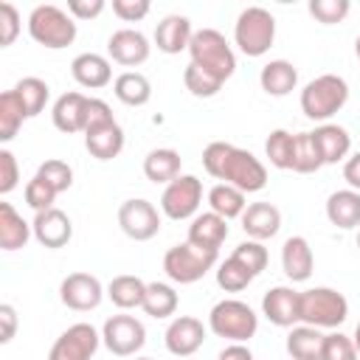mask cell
<instances>
[{"label": "cell", "instance_id": "9", "mask_svg": "<svg viewBox=\"0 0 360 360\" xmlns=\"http://www.w3.org/2000/svg\"><path fill=\"white\" fill-rule=\"evenodd\" d=\"M202 202V183L194 174H180L177 180H172L163 194H160V211L180 222V219H194L197 208Z\"/></svg>", "mask_w": 360, "mask_h": 360}, {"label": "cell", "instance_id": "7", "mask_svg": "<svg viewBox=\"0 0 360 360\" xmlns=\"http://www.w3.org/2000/svg\"><path fill=\"white\" fill-rule=\"evenodd\" d=\"M349 318V301L332 287H312L301 292V323L315 329H338Z\"/></svg>", "mask_w": 360, "mask_h": 360}, {"label": "cell", "instance_id": "40", "mask_svg": "<svg viewBox=\"0 0 360 360\" xmlns=\"http://www.w3.org/2000/svg\"><path fill=\"white\" fill-rule=\"evenodd\" d=\"M183 82H186V90H188L191 96H197V98H211V96H217L219 87H222L219 79H214L211 73H205L202 68H197V65H191V62H188V68L183 70Z\"/></svg>", "mask_w": 360, "mask_h": 360}, {"label": "cell", "instance_id": "10", "mask_svg": "<svg viewBox=\"0 0 360 360\" xmlns=\"http://www.w3.org/2000/svg\"><path fill=\"white\" fill-rule=\"evenodd\" d=\"M101 343L115 357H132L146 343V326L135 315H112L101 326Z\"/></svg>", "mask_w": 360, "mask_h": 360}, {"label": "cell", "instance_id": "45", "mask_svg": "<svg viewBox=\"0 0 360 360\" xmlns=\"http://www.w3.org/2000/svg\"><path fill=\"white\" fill-rule=\"evenodd\" d=\"M53 200H56V191H53L39 174H34V177L25 183V202H28V208H34L37 214L53 208Z\"/></svg>", "mask_w": 360, "mask_h": 360}, {"label": "cell", "instance_id": "30", "mask_svg": "<svg viewBox=\"0 0 360 360\" xmlns=\"http://www.w3.org/2000/svg\"><path fill=\"white\" fill-rule=\"evenodd\" d=\"M112 93H115V98H118L121 104H127V107H143V104L152 98V84H149V79H146L143 73H138V70H124V73L115 76Z\"/></svg>", "mask_w": 360, "mask_h": 360}, {"label": "cell", "instance_id": "38", "mask_svg": "<svg viewBox=\"0 0 360 360\" xmlns=\"http://www.w3.org/2000/svg\"><path fill=\"white\" fill-rule=\"evenodd\" d=\"M292 143L295 135L287 129H273L264 141V155L276 169H292Z\"/></svg>", "mask_w": 360, "mask_h": 360}, {"label": "cell", "instance_id": "1", "mask_svg": "<svg viewBox=\"0 0 360 360\" xmlns=\"http://www.w3.org/2000/svg\"><path fill=\"white\" fill-rule=\"evenodd\" d=\"M202 166L211 177H217L219 183L236 186L245 194L262 191L267 186L264 163L253 152L239 149V146L225 143V141H214L202 149Z\"/></svg>", "mask_w": 360, "mask_h": 360}, {"label": "cell", "instance_id": "15", "mask_svg": "<svg viewBox=\"0 0 360 360\" xmlns=\"http://www.w3.org/2000/svg\"><path fill=\"white\" fill-rule=\"evenodd\" d=\"M149 51H152L149 39H146L141 31H135V28H118V31H112L110 39H107V53H110V59L118 62V65H124V68H138V65H143V62L149 59Z\"/></svg>", "mask_w": 360, "mask_h": 360}, {"label": "cell", "instance_id": "27", "mask_svg": "<svg viewBox=\"0 0 360 360\" xmlns=\"http://www.w3.org/2000/svg\"><path fill=\"white\" fill-rule=\"evenodd\" d=\"M259 84H262V90H264L267 96L281 98V96H287V93L295 90V84H298V70H295V65L287 62V59H270V62L262 68V73H259Z\"/></svg>", "mask_w": 360, "mask_h": 360}, {"label": "cell", "instance_id": "54", "mask_svg": "<svg viewBox=\"0 0 360 360\" xmlns=\"http://www.w3.org/2000/svg\"><path fill=\"white\" fill-rule=\"evenodd\" d=\"M352 340H354V346H357V354H360V321H357V326H354V335H352Z\"/></svg>", "mask_w": 360, "mask_h": 360}, {"label": "cell", "instance_id": "4", "mask_svg": "<svg viewBox=\"0 0 360 360\" xmlns=\"http://www.w3.org/2000/svg\"><path fill=\"white\" fill-rule=\"evenodd\" d=\"M28 34H31L34 42H39V45H45L51 51H59V48L73 45L76 20L59 6L42 3L28 14Z\"/></svg>", "mask_w": 360, "mask_h": 360}, {"label": "cell", "instance_id": "37", "mask_svg": "<svg viewBox=\"0 0 360 360\" xmlns=\"http://www.w3.org/2000/svg\"><path fill=\"white\" fill-rule=\"evenodd\" d=\"M323 166V158L318 152V143L312 138V132H295V143H292V172L298 174H312Z\"/></svg>", "mask_w": 360, "mask_h": 360}, {"label": "cell", "instance_id": "56", "mask_svg": "<svg viewBox=\"0 0 360 360\" xmlns=\"http://www.w3.org/2000/svg\"><path fill=\"white\" fill-rule=\"evenodd\" d=\"M357 248H360V231H357Z\"/></svg>", "mask_w": 360, "mask_h": 360}, {"label": "cell", "instance_id": "12", "mask_svg": "<svg viewBox=\"0 0 360 360\" xmlns=\"http://www.w3.org/2000/svg\"><path fill=\"white\" fill-rule=\"evenodd\" d=\"M118 225L121 231L135 239V242H146L152 236H158L160 231V214L149 200H124L118 208Z\"/></svg>", "mask_w": 360, "mask_h": 360}, {"label": "cell", "instance_id": "21", "mask_svg": "<svg viewBox=\"0 0 360 360\" xmlns=\"http://www.w3.org/2000/svg\"><path fill=\"white\" fill-rule=\"evenodd\" d=\"M191 37H194L191 20L183 17V14H166V17L155 25V45H158V51H163V53L188 51Z\"/></svg>", "mask_w": 360, "mask_h": 360}, {"label": "cell", "instance_id": "39", "mask_svg": "<svg viewBox=\"0 0 360 360\" xmlns=\"http://www.w3.org/2000/svg\"><path fill=\"white\" fill-rule=\"evenodd\" d=\"M253 281V273L233 256H228L219 267H217V284L225 290V292H242L248 284Z\"/></svg>", "mask_w": 360, "mask_h": 360}, {"label": "cell", "instance_id": "13", "mask_svg": "<svg viewBox=\"0 0 360 360\" xmlns=\"http://www.w3.org/2000/svg\"><path fill=\"white\" fill-rule=\"evenodd\" d=\"M59 298H62V304L68 309L90 312V309H96L101 304L104 287L93 273H70L59 284Z\"/></svg>", "mask_w": 360, "mask_h": 360}, {"label": "cell", "instance_id": "57", "mask_svg": "<svg viewBox=\"0 0 360 360\" xmlns=\"http://www.w3.org/2000/svg\"><path fill=\"white\" fill-rule=\"evenodd\" d=\"M135 360H152V357H135Z\"/></svg>", "mask_w": 360, "mask_h": 360}, {"label": "cell", "instance_id": "33", "mask_svg": "<svg viewBox=\"0 0 360 360\" xmlns=\"http://www.w3.org/2000/svg\"><path fill=\"white\" fill-rule=\"evenodd\" d=\"M208 208L214 214H219L222 219H233V217H242L248 202H245V191H239L236 186H228V183H217L211 191H208Z\"/></svg>", "mask_w": 360, "mask_h": 360}, {"label": "cell", "instance_id": "32", "mask_svg": "<svg viewBox=\"0 0 360 360\" xmlns=\"http://www.w3.org/2000/svg\"><path fill=\"white\" fill-rule=\"evenodd\" d=\"M143 295H146V281L138 278V276H115L110 284H107V298L118 307V309H135V307H143Z\"/></svg>", "mask_w": 360, "mask_h": 360}, {"label": "cell", "instance_id": "49", "mask_svg": "<svg viewBox=\"0 0 360 360\" xmlns=\"http://www.w3.org/2000/svg\"><path fill=\"white\" fill-rule=\"evenodd\" d=\"M104 11V0H68V14L73 20H93Z\"/></svg>", "mask_w": 360, "mask_h": 360}, {"label": "cell", "instance_id": "34", "mask_svg": "<svg viewBox=\"0 0 360 360\" xmlns=\"http://www.w3.org/2000/svg\"><path fill=\"white\" fill-rule=\"evenodd\" d=\"M146 315L152 318H172L177 312V292L172 284H163V281H152L146 284V295H143V307H141Z\"/></svg>", "mask_w": 360, "mask_h": 360}, {"label": "cell", "instance_id": "48", "mask_svg": "<svg viewBox=\"0 0 360 360\" xmlns=\"http://www.w3.org/2000/svg\"><path fill=\"white\" fill-rule=\"evenodd\" d=\"M20 183V166L17 158L8 149H0V194H8Z\"/></svg>", "mask_w": 360, "mask_h": 360}, {"label": "cell", "instance_id": "26", "mask_svg": "<svg viewBox=\"0 0 360 360\" xmlns=\"http://www.w3.org/2000/svg\"><path fill=\"white\" fill-rule=\"evenodd\" d=\"M312 138L318 143V152L323 158V166H332V163L343 160L349 155V149H352V135L340 124H329L326 121V124H321V127L312 129Z\"/></svg>", "mask_w": 360, "mask_h": 360}, {"label": "cell", "instance_id": "6", "mask_svg": "<svg viewBox=\"0 0 360 360\" xmlns=\"http://www.w3.org/2000/svg\"><path fill=\"white\" fill-rule=\"evenodd\" d=\"M276 39V17L262 6L239 11L233 25V42L245 56H264Z\"/></svg>", "mask_w": 360, "mask_h": 360}, {"label": "cell", "instance_id": "44", "mask_svg": "<svg viewBox=\"0 0 360 360\" xmlns=\"http://www.w3.org/2000/svg\"><path fill=\"white\" fill-rule=\"evenodd\" d=\"M321 360H357V346H354V340L349 335L329 332V335H323Z\"/></svg>", "mask_w": 360, "mask_h": 360}, {"label": "cell", "instance_id": "31", "mask_svg": "<svg viewBox=\"0 0 360 360\" xmlns=\"http://www.w3.org/2000/svg\"><path fill=\"white\" fill-rule=\"evenodd\" d=\"M323 352V335L315 326H292L287 335V354L292 360H321Z\"/></svg>", "mask_w": 360, "mask_h": 360}, {"label": "cell", "instance_id": "22", "mask_svg": "<svg viewBox=\"0 0 360 360\" xmlns=\"http://www.w3.org/2000/svg\"><path fill=\"white\" fill-rule=\"evenodd\" d=\"M70 73L87 90H101V87H107L112 82V65H110V59L101 56V53H93V51L79 53L70 62Z\"/></svg>", "mask_w": 360, "mask_h": 360}, {"label": "cell", "instance_id": "52", "mask_svg": "<svg viewBox=\"0 0 360 360\" xmlns=\"http://www.w3.org/2000/svg\"><path fill=\"white\" fill-rule=\"evenodd\" d=\"M343 180L349 183V188L360 191V152H354L352 158H346V163H343Z\"/></svg>", "mask_w": 360, "mask_h": 360}, {"label": "cell", "instance_id": "51", "mask_svg": "<svg viewBox=\"0 0 360 360\" xmlns=\"http://www.w3.org/2000/svg\"><path fill=\"white\" fill-rule=\"evenodd\" d=\"M0 343H11L17 332V309L11 304H0Z\"/></svg>", "mask_w": 360, "mask_h": 360}, {"label": "cell", "instance_id": "47", "mask_svg": "<svg viewBox=\"0 0 360 360\" xmlns=\"http://www.w3.org/2000/svg\"><path fill=\"white\" fill-rule=\"evenodd\" d=\"M149 0H112V14L124 22H138L149 14Z\"/></svg>", "mask_w": 360, "mask_h": 360}, {"label": "cell", "instance_id": "28", "mask_svg": "<svg viewBox=\"0 0 360 360\" xmlns=\"http://www.w3.org/2000/svg\"><path fill=\"white\" fill-rule=\"evenodd\" d=\"M34 236L31 222H25L11 202H0V248L3 250H20Z\"/></svg>", "mask_w": 360, "mask_h": 360}, {"label": "cell", "instance_id": "25", "mask_svg": "<svg viewBox=\"0 0 360 360\" xmlns=\"http://www.w3.org/2000/svg\"><path fill=\"white\" fill-rule=\"evenodd\" d=\"M84 146L96 160H112L124 149V129L118 127V121L101 124L96 129H87L84 132Z\"/></svg>", "mask_w": 360, "mask_h": 360}, {"label": "cell", "instance_id": "14", "mask_svg": "<svg viewBox=\"0 0 360 360\" xmlns=\"http://www.w3.org/2000/svg\"><path fill=\"white\" fill-rule=\"evenodd\" d=\"M262 312L273 326L292 329L301 321V292L292 287H270L262 298Z\"/></svg>", "mask_w": 360, "mask_h": 360}, {"label": "cell", "instance_id": "23", "mask_svg": "<svg viewBox=\"0 0 360 360\" xmlns=\"http://www.w3.org/2000/svg\"><path fill=\"white\" fill-rule=\"evenodd\" d=\"M315 256L304 236H290L281 245V270L290 281H307L312 276Z\"/></svg>", "mask_w": 360, "mask_h": 360}, {"label": "cell", "instance_id": "20", "mask_svg": "<svg viewBox=\"0 0 360 360\" xmlns=\"http://www.w3.org/2000/svg\"><path fill=\"white\" fill-rule=\"evenodd\" d=\"M228 239V219H222L219 214L214 211H202L191 219L188 225V239L194 248H202V250H214L219 253L222 242Z\"/></svg>", "mask_w": 360, "mask_h": 360}, {"label": "cell", "instance_id": "24", "mask_svg": "<svg viewBox=\"0 0 360 360\" xmlns=\"http://www.w3.org/2000/svg\"><path fill=\"white\" fill-rule=\"evenodd\" d=\"M326 219L343 231L360 228V191H354V188L332 191L326 200Z\"/></svg>", "mask_w": 360, "mask_h": 360}, {"label": "cell", "instance_id": "11", "mask_svg": "<svg viewBox=\"0 0 360 360\" xmlns=\"http://www.w3.org/2000/svg\"><path fill=\"white\" fill-rule=\"evenodd\" d=\"M101 335L90 323H73L68 326L51 346L48 360H93L98 352Z\"/></svg>", "mask_w": 360, "mask_h": 360}, {"label": "cell", "instance_id": "41", "mask_svg": "<svg viewBox=\"0 0 360 360\" xmlns=\"http://www.w3.org/2000/svg\"><path fill=\"white\" fill-rule=\"evenodd\" d=\"M37 174L56 191V194H62V191H68L70 186H73V169L65 163V160H56V158H51V160H45V163H39V169H37Z\"/></svg>", "mask_w": 360, "mask_h": 360}, {"label": "cell", "instance_id": "53", "mask_svg": "<svg viewBox=\"0 0 360 360\" xmlns=\"http://www.w3.org/2000/svg\"><path fill=\"white\" fill-rule=\"evenodd\" d=\"M217 360H253V352H250L245 343H228V346L217 354Z\"/></svg>", "mask_w": 360, "mask_h": 360}, {"label": "cell", "instance_id": "3", "mask_svg": "<svg viewBox=\"0 0 360 360\" xmlns=\"http://www.w3.org/2000/svg\"><path fill=\"white\" fill-rule=\"evenodd\" d=\"M188 53H191V65L202 68L205 73H211L222 84L236 70V53H233V48L228 45V39L217 28H200V31H194L191 45H188Z\"/></svg>", "mask_w": 360, "mask_h": 360}, {"label": "cell", "instance_id": "19", "mask_svg": "<svg viewBox=\"0 0 360 360\" xmlns=\"http://www.w3.org/2000/svg\"><path fill=\"white\" fill-rule=\"evenodd\" d=\"M239 219H242V231L248 233V239H256V242L273 239L281 228V211L273 202H250Z\"/></svg>", "mask_w": 360, "mask_h": 360}, {"label": "cell", "instance_id": "36", "mask_svg": "<svg viewBox=\"0 0 360 360\" xmlns=\"http://www.w3.org/2000/svg\"><path fill=\"white\" fill-rule=\"evenodd\" d=\"M11 90L20 96V101H22V107H25L28 118L39 115V112L45 110L48 98H51V87H48V82H42V79H37V76H25V79H20Z\"/></svg>", "mask_w": 360, "mask_h": 360}, {"label": "cell", "instance_id": "29", "mask_svg": "<svg viewBox=\"0 0 360 360\" xmlns=\"http://www.w3.org/2000/svg\"><path fill=\"white\" fill-rule=\"evenodd\" d=\"M180 166H183L180 152H177V149H169V146L152 149V152L143 158V174H146V180H152V183H166V186H169L172 180L180 177Z\"/></svg>", "mask_w": 360, "mask_h": 360}, {"label": "cell", "instance_id": "2", "mask_svg": "<svg viewBox=\"0 0 360 360\" xmlns=\"http://www.w3.org/2000/svg\"><path fill=\"white\" fill-rule=\"evenodd\" d=\"M346 101H349V84L338 73L315 76L301 90V112L309 121H323L326 124L335 112L343 110Z\"/></svg>", "mask_w": 360, "mask_h": 360}, {"label": "cell", "instance_id": "17", "mask_svg": "<svg viewBox=\"0 0 360 360\" xmlns=\"http://www.w3.org/2000/svg\"><path fill=\"white\" fill-rule=\"evenodd\" d=\"M34 228V239L48 248V250H56V248H65L73 236V222L65 211L59 208H48V211H39L31 222Z\"/></svg>", "mask_w": 360, "mask_h": 360}, {"label": "cell", "instance_id": "55", "mask_svg": "<svg viewBox=\"0 0 360 360\" xmlns=\"http://www.w3.org/2000/svg\"><path fill=\"white\" fill-rule=\"evenodd\" d=\"M354 53H357V59H360V34H357V39H354Z\"/></svg>", "mask_w": 360, "mask_h": 360}, {"label": "cell", "instance_id": "16", "mask_svg": "<svg viewBox=\"0 0 360 360\" xmlns=\"http://www.w3.org/2000/svg\"><path fill=\"white\" fill-rule=\"evenodd\" d=\"M166 349L174 354V357H191L202 340H205V326L200 318H191V315H177L169 326H166Z\"/></svg>", "mask_w": 360, "mask_h": 360}, {"label": "cell", "instance_id": "46", "mask_svg": "<svg viewBox=\"0 0 360 360\" xmlns=\"http://www.w3.org/2000/svg\"><path fill=\"white\" fill-rule=\"evenodd\" d=\"M20 34V11L11 3H0V48H8Z\"/></svg>", "mask_w": 360, "mask_h": 360}, {"label": "cell", "instance_id": "8", "mask_svg": "<svg viewBox=\"0 0 360 360\" xmlns=\"http://www.w3.org/2000/svg\"><path fill=\"white\" fill-rule=\"evenodd\" d=\"M217 259H219V253L194 248L191 242H183V245H174V248L166 250V256H163V273L174 284H194L211 267H217Z\"/></svg>", "mask_w": 360, "mask_h": 360}, {"label": "cell", "instance_id": "42", "mask_svg": "<svg viewBox=\"0 0 360 360\" xmlns=\"http://www.w3.org/2000/svg\"><path fill=\"white\" fill-rule=\"evenodd\" d=\"M307 8L321 25H335L346 20V14L352 11V3L349 0H309Z\"/></svg>", "mask_w": 360, "mask_h": 360}, {"label": "cell", "instance_id": "43", "mask_svg": "<svg viewBox=\"0 0 360 360\" xmlns=\"http://www.w3.org/2000/svg\"><path fill=\"white\" fill-rule=\"evenodd\" d=\"M231 256L239 259V262L253 273V278L267 267V248H264L262 242H256V239H245V242H239V245L233 248Z\"/></svg>", "mask_w": 360, "mask_h": 360}, {"label": "cell", "instance_id": "5", "mask_svg": "<svg viewBox=\"0 0 360 360\" xmlns=\"http://www.w3.org/2000/svg\"><path fill=\"white\" fill-rule=\"evenodd\" d=\"M208 329L231 343H248L259 329V315L239 298H225L211 307Z\"/></svg>", "mask_w": 360, "mask_h": 360}, {"label": "cell", "instance_id": "50", "mask_svg": "<svg viewBox=\"0 0 360 360\" xmlns=\"http://www.w3.org/2000/svg\"><path fill=\"white\" fill-rule=\"evenodd\" d=\"M110 121H115L110 104L101 101V98H90V107H87V127H84V132H87V129H96V127H101V124H110Z\"/></svg>", "mask_w": 360, "mask_h": 360}, {"label": "cell", "instance_id": "35", "mask_svg": "<svg viewBox=\"0 0 360 360\" xmlns=\"http://www.w3.org/2000/svg\"><path fill=\"white\" fill-rule=\"evenodd\" d=\"M25 118H28V112H25L20 96L14 90L0 93V141L3 143L14 141V135L20 132V127H22Z\"/></svg>", "mask_w": 360, "mask_h": 360}, {"label": "cell", "instance_id": "18", "mask_svg": "<svg viewBox=\"0 0 360 360\" xmlns=\"http://www.w3.org/2000/svg\"><path fill=\"white\" fill-rule=\"evenodd\" d=\"M87 107H90V98L84 93H62L56 101H53V110H51V118H53V127L65 135H73V132H84L87 127Z\"/></svg>", "mask_w": 360, "mask_h": 360}]
</instances>
